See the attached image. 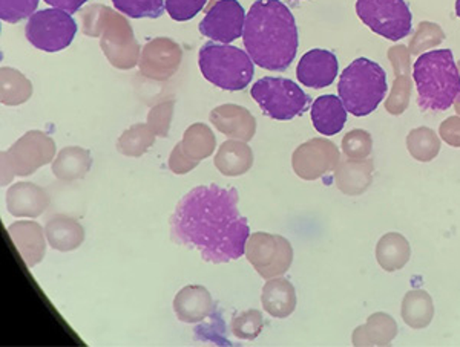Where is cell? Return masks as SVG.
Masks as SVG:
<instances>
[{"label": "cell", "mask_w": 460, "mask_h": 347, "mask_svg": "<svg viewBox=\"0 0 460 347\" xmlns=\"http://www.w3.org/2000/svg\"><path fill=\"white\" fill-rule=\"evenodd\" d=\"M236 188L195 187L169 219L173 244L197 249L206 262L227 264L246 255L251 230L238 210Z\"/></svg>", "instance_id": "6da1fadb"}, {"label": "cell", "mask_w": 460, "mask_h": 347, "mask_svg": "<svg viewBox=\"0 0 460 347\" xmlns=\"http://www.w3.org/2000/svg\"><path fill=\"white\" fill-rule=\"evenodd\" d=\"M243 42L260 68L283 73L298 52V26L281 0H255L247 13Z\"/></svg>", "instance_id": "7a4b0ae2"}, {"label": "cell", "mask_w": 460, "mask_h": 347, "mask_svg": "<svg viewBox=\"0 0 460 347\" xmlns=\"http://www.w3.org/2000/svg\"><path fill=\"white\" fill-rule=\"evenodd\" d=\"M418 106L424 112H445L460 103V73L451 49L424 52L413 65Z\"/></svg>", "instance_id": "3957f363"}, {"label": "cell", "mask_w": 460, "mask_h": 347, "mask_svg": "<svg viewBox=\"0 0 460 347\" xmlns=\"http://www.w3.org/2000/svg\"><path fill=\"white\" fill-rule=\"evenodd\" d=\"M387 92V74L368 58H356L340 75L338 95L347 112L358 118L373 114Z\"/></svg>", "instance_id": "277c9868"}, {"label": "cell", "mask_w": 460, "mask_h": 347, "mask_svg": "<svg viewBox=\"0 0 460 347\" xmlns=\"http://www.w3.org/2000/svg\"><path fill=\"white\" fill-rule=\"evenodd\" d=\"M203 77L223 91H244L255 75V63L244 49L225 43H204L199 52Z\"/></svg>", "instance_id": "5b68a950"}, {"label": "cell", "mask_w": 460, "mask_h": 347, "mask_svg": "<svg viewBox=\"0 0 460 347\" xmlns=\"http://www.w3.org/2000/svg\"><path fill=\"white\" fill-rule=\"evenodd\" d=\"M252 99L262 114L278 121H288L303 115L310 97L301 86L284 77H262L251 89Z\"/></svg>", "instance_id": "8992f818"}, {"label": "cell", "mask_w": 460, "mask_h": 347, "mask_svg": "<svg viewBox=\"0 0 460 347\" xmlns=\"http://www.w3.org/2000/svg\"><path fill=\"white\" fill-rule=\"evenodd\" d=\"M356 14L375 34L392 42L413 30V14L405 0H356Z\"/></svg>", "instance_id": "52a82bcc"}, {"label": "cell", "mask_w": 460, "mask_h": 347, "mask_svg": "<svg viewBox=\"0 0 460 347\" xmlns=\"http://www.w3.org/2000/svg\"><path fill=\"white\" fill-rule=\"evenodd\" d=\"M77 34V23L66 11L58 8L36 11L25 26V37L32 47L43 52L66 49Z\"/></svg>", "instance_id": "ba28073f"}, {"label": "cell", "mask_w": 460, "mask_h": 347, "mask_svg": "<svg viewBox=\"0 0 460 347\" xmlns=\"http://www.w3.org/2000/svg\"><path fill=\"white\" fill-rule=\"evenodd\" d=\"M246 256L264 279L281 275L290 268L292 247L286 239L273 234H252L246 245Z\"/></svg>", "instance_id": "9c48e42d"}, {"label": "cell", "mask_w": 460, "mask_h": 347, "mask_svg": "<svg viewBox=\"0 0 460 347\" xmlns=\"http://www.w3.org/2000/svg\"><path fill=\"white\" fill-rule=\"evenodd\" d=\"M246 16L247 13L238 0H218L199 22V30L212 42L230 45L243 37Z\"/></svg>", "instance_id": "30bf717a"}, {"label": "cell", "mask_w": 460, "mask_h": 347, "mask_svg": "<svg viewBox=\"0 0 460 347\" xmlns=\"http://www.w3.org/2000/svg\"><path fill=\"white\" fill-rule=\"evenodd\" d=\"M340 73V62L329 49H312L305 52L296 66V78L303 86L324 89L335 82Z\"/></svg>", "instance_id": "8fae6325"}, {"label": "cell", "mask_w": 460, "mask_h": 347, "mask_svg": "<svg viewBox=\"0 0 460 347\" xmlns=\"http://www.w3.org/2000/svg\"><path fill=\"white\" fill-rule=\"evenodd\" d=\"M347 109L340 97L333 93L321 95L314 100L310 109L312 123L318 134L325 136L338 135L347 123Z\"/></svg>", "instance_id": "7c38bea8"}, {"label": "cell", "mask_w": 460, "mask_h": 347, "mask_svg": "<svg viewBox=\"0 0 460 347\" xmlns=\"http://www.w3.org/2000/svg\"><path fill=\"white\" fill-rule=\"evenodd\" d=\"M173 311L180 322H203L204 318L214 314V300L209 291L203 286H186L175 296Z\"/></svg>", "instance_id": "4fadbf2b"}, {"label": "cell", "mask_w": 460, "mask_h": 347, "mask_svg": "<svg viewBox=\"0 0 460 347\" xmlns=\"http://www.w3.org/2000/svg\"><path fill=\"white\" fill-rule=\"evenodd\" d=\"M49 205V196L42 188L23 182L10 188L6 195V208L16 218H37Z\"/></svg>", "instance_id": "5bb4252c"}, {"label": "cell", "mask_w": 460, "mask_h": 347, "mask_svg": "<svg viewBox=\"0 0 460 347\" xmlns=\"http://www.w3.org/2000/svg\"><path fill=\"white\" fill-rule=\"evenodd\" d=\"M264 311L275 318H286L296 308V292L288 279H272L262 288Z\"/></svg>", "instance_id": "9a60e30c"}, {"label": "cell", "mask_w": 460, "mask_h": 347, "mask_svg": "<svg viewBox=\"0 0 460 347\" xmlns=\"http://www.w3.org/2000/svg\"><path fill=\"white\" fill-rule=\"evenodd\" d=\"M8 231L28 266H34L42 260L45 256V240H43L42 227L39 223H14L11 225Z\"/></svg>", "instance_id": "2e32d148"}, {"label": "cell", "mask_w": 460, "mask_h": 347, "mask_svg": "<svg viewBox=\"0 0 460 347\" xmlns=\"http://www.w3.org/2000/svg\"><path fill=\"white\" fill-rule=\"evenodd\" d=\"M398 334L392 317L377 312L368 318L366 326L358 327L353 335L355 346H387Z\"/></svg>", "instance_id": "e0dca14e"}, {"label": "cell", "mask_w": 460, "mask_h": 347, "mask_svg": "<svg viewBox=\"0 0 460 347\" xmlns=\"http://www.w3.org/2000/svg\"><path fill=\"white\" fill-rule=\"evenodd\" d=\"M48 242L58 251H73L79 248L84 239V227L77 221L66 216L49 219L45 227Z\"/></svg>", "instance_id": "ac0fdd59"}, {"label": "cell", "mask_w": 460, "mask_h": 347, "mask_svg": "<svg viewBox=\"0 0 460 347\" xmlns=\"http://www.w3.org/2000/svg\"><path fill=\"white\" fill-rule=\"evenodd\" d=\"M411 257V248L402 234L387 233L376 245V260L387 273L402 270Z\"/></svg>", "instance_id": "d6986e66"}, {"label": "cell", "mask_w": 460, "mask_h": 347, "mask_svg": "<svg viewBox=\"0 0 460 347\" xmlns=\"http://www.w3.org/2000/svg\"><path fill=\"white\" fill-rule=\"evenodd\" d=\"M434 317L433 299L424 290L407 292L402 301V318L405 325L413 329L429 326Z\"/></svg>", "instance_id": "ffe728a7"}, {"label": "cell", "mask_w": 460, "mask_h": 347, "mask_svg": "<svg viewBox=\"0 0 460 347\" xmlns=\"http://www.w3.org/2000/svg\"><path fill=\"white\" fill-rule=\"evenodd\" d=\"M112 5L131 19H158L164 13V0H112Z\"/></svg>", "instance_id": "44dd1931"}, {"label": "cell", "mask_w": 460, "mask_h": 347, "mask_svg": "<svg viewBox=\"0 0 460 347\" xmlns=\"http://www.w3.org/2000/svg\"><path fill=\"white\" fill-rule=\"evenodd\" d=\"M262 326L264 322H262L261 312L252 309L234 317L230 329L240 340H255L261 334Z\"/></svg>", "instance_id": "7402d4cb"}, {"label": "cell", "mask_w": 460, "mask_h": 347, "mask_svg": "<svg viewBox=\"0 0 460 347\" xmlns=\"http://www.w3.org/2000/svg\"><path fill=\"white\" fill-rule=\"evenodd\" d=\"M40 0H0V19L5 23H19L36 13Z\"/></svg>", "instance_id": "603a6c76"}, {"label": "cell", "mask_w": 460, "mask_h": 347, "mask_svg": "<svg viewBox=\"0 0 460 347\" xmlns=\"http://www.w3.org/2000/svg\"><path fill=\"white\" fill-rule=\"evenodd\" d=\"M208 0H166L164 8L175 22L192 21L203 11Z\"/></svg>", "instance_id": "cb8c5ba5"}, {"label": "cell", "mask_w": 460, "mask_h": 347, "mask_svg": "<svg viewBox=\"0 0 460 347\" xmlns=\"http://www.w3.org/2000/svg\"><path fill=\"white\" fill-rule=\"evenodd\" d=\"M43 2L58 10L66 11L73 16L74 13H77L88 0H43Z\"/></svg>", "instance_id": "d4e9b609"}, {"label": "cell", "mask_w": 460, "mask_h": 347, "mask_svg": "<svg viewBox=\"0 0 460 347\" xmlns=\"http://www.w3.org/2000/svg\"><path fill=\"white\" fill-rule=\"evenodd\" d=\"M456 14L460 19V0H456Z\"/></svg>", "instance_id": "484cf974"}]
</instances>
